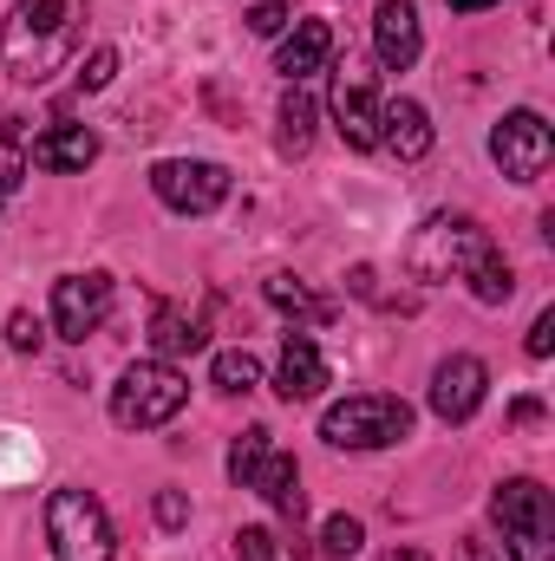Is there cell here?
Here are the masks:
<instances>
[{
  "label": "cell",
  "mask_w": 555,
  "mask_h": 561,
  "mask_svg": "<svg viewBox=\"0 0 555 561\" xmlns=\"http://www.w3.org/2000/svg\"><path fill=\"white\" fill-rule=\"evenodd\" d=\"M203 320L196 313H183V307H157L150 313V346H157V359H183V353H203Z\"/></svg>",
  "instance_id": "ac0fdd59"
},
{
  "label": "cell",
  "mask_w": 555,
  "mask_h": 561,
  "mask_svg": "<svg viewBox=\"0 0 555 561\" xmlns=\"http://www.w3.org/2000/svg\"><path fill=\"white\" fill-rule=\"evenodd\" d=\"M490 157H497V170L510 183H536L555 157V138H550V125H543V112H510L490 131Z\"/></svg>",
  "instance_id": "ba28073f"
},
{
  "label": "cell",
  "mask_w": 555,
  "mask_h": 561,
  "mask_svg": "<svg viewBox=\"0 0 555 561\" xmlns=\"http://www.w3.org/2000/svg\"><path fill=\"white\" fill-rule=\"evenodd\" d=\"M380 144H386L399 163L431 157V118H424V105H418V99H393V105L380 112Z\"/></svg>",
  "instance_id": "2e32d148"
},
{
  "label": "cell",
  "mask_w": 555,
  "mask_h": 561,
  "mask_svg": "<svg viewBox=\"0 0 555 561\" xmlns=\"http://www.w3.org/2000/svg\"><path fill=\"white\" fill-rule=\"evenodd\" d=\"M314 125H320V105H314L301 85H287V99H281V150H287V157H307Z\"/></svg>",
  "instance_id": "ffe728a7"
},
{
  "label": "cell",
  "mask_w": 555,
  "mask_h": 561,
  "mask_svg": "<svg viewBox=\"0 0 555 561\" xmlns=\"http://www.w3.org/2000/svg\"><path fill=\"white\" fill-rule=\"evenodd\" d=\"M333 373H327V353L314 346V333H287L281 340V366H275V392L287 405H307V399H320V386H327Z\"/></svg>",
  "instance_id": "7c38bea8"
},
{
  "label": "cell",
  "mask_w": 555,
  "mask_h": 561,
  "mask_svg": "<svg viewBox=\"0 0 555 561\" xmlns=\"http://www.w3.org/2000/svg\"><path fill=\"white\" fill-rule=\"evenodd\" d=\"M380 112H386V99H380L373 72H360V66L333 72V125H340L347 150H380Z\"/></svg>",
  "instance_id": "9c48e42d"
},
{
  "label": "cell",
  "mask_w": 555,
  "mask_h": 561,
  "mask_svg": "<svg viewBox=\"0 0 555 561\" xmlns=\"http://www.w3.org/2000/svg\"><path fill=\"white\" fill-rule=\"evenodd\" d=\"M320 437L333 450H386V444H406L412 437V405L393 399V392H353V399L327 405Z\"/></svg>",
  "instance_id": "3957f363"
},
{
  "label": "cell",
  "mask_w": 555,
  "mask_h": 561,
  "mask_svg": "<svg viewBox=\"0 0 555 561\" xmlns=\"http://www.w3.org/2000/svg\"><path fill=\"white\" fill-rule=\"evenodd\" d=\"M112 72H118V53H112V46H99V53L79 66V92H105V85H112Z\"/></svg>",
  "instance_id": "484cf974"
},
{
  "label": "cell",
  "mask_w": 555,
  "mask_h": 561,
  "mask_svg": "<svg viewBox=\"0 0 555 561\" xmlns=\"http://www.w3.org/2000/svg\"><path fill=\"white\" fill-rule=\"evenodd\" d=\"M471 294H477L484 307H503V300L517 294V275H510V262H503L497 249H490V255H484V262L471 268Z\"/></svg>",
  "instance_id": "7402d4cb"
},
{
  "label": "cell",
  "mask_w": 555,
  "mask_h": 561,
  "mask_svg": "<svg viewBox=\"0 0 555 561\" xmlns=\"http://www.w3.org/2000/svg\"><path fill=\"white\" fill-rule=\"evenodd\" d=\"M366 549V529H360V516H327V529H320V556L327 561H347Z\"/></svg>",
  "instance_id": "603a6c76"
},
{
  "label": "cell",
  "mask_w": 555,
  "mask_h": 561,
  "mask_svg": "<svg viewBox=\"0 0 555 561\" xmlns=\"http://www.w3.org/2000/svg\"><path fill=\"white\" fill-rule=\"evenodd\" d=\"M7 340H13V353H39V346H46V327H39L26 307H20V313L7 320Z\"/></svg>",
  "instance_id": "4316f807"
},
{
  "label": "cell",
  "mask_w": 555,
  "mask_h": 561,
  "mask_svg": "<svg viewBox=\"0 0 555 561\" xmlns=\"http://www.w3.org/2000/svg\"><path fill=\"white\" fill-rule=\"evenodd\" d=\"M150 190L177 216H209V209L229 203L236 176L223 163H209V157H163V163H150Z\"/></svg>",
  "instance_id": "52a82bcc"
},
{
  "label": "cell",
  "mask_w": 555,
  "mask_h": 561,
  "mask_svg": "<svg viewBox=\"0 0 555 561\" xmlns=\"http://www.w3.org/2000/svg\"><path fill=\"white\" fill-rule=\"evenodd\" d=\"M236 556L242 561H269L275 556V536H269V529H236Z\"/></svg>",
  "instance_id": "f1b7e54d"
},
{
  "label": "cell",
  "mask_w": 555,
  "mask_h": 561,
  "mask_svg": "<svg viewBox=\"0 0 555 561\" xmlns=\"http://www.w3.org/2000/svg\"><path fill=\"white\" fill-rule=\"evenodd\" d=\"M380 561H431V556H424V549H386Z\"/></svg>",
  "instance_id": "1f68e13d"
},
{
  "label": "cell",
  "mask_w": 555,
  "mask_h": 561,
  "mask_svg": "<svg viewBox=\"0 0 555 561\" xmlns=\"http://www.w3.org/2000/svg\"><path fill=\"white\" fill-rule=\"evenodd\" d=\"M157 523H163V529H183V523H190V503H183L177 490H163V496H157Z\"/></svg>",
  "instance_id": "4dcf8cb0"
},
{
  "label": "cell",
  "mask_w": 555,
  "mask_h": 561,
  "mask_svg": "<svg viewBox=\"0 0 555 561\" xmlns=\"http://www.w3.org/2000/svg\"><path fill=\"white\" fill-rule=\"evenodd\" d=\"M262 294H269V307L287 313V320H327V313H333V307H327V300H320L301 275H269V280H262Z\"/></svg>",
  "instance_id": "d6986e66"
},
{
  "label": "cell",
  "mask_w": 555,
  "mask_h": 561,
  "mask_svg": "<svg viewBox=\"0 0 555 561\" xmlns=\"http://www.w3.org/2000/svg\"><path fill=\"white\" fill-rule=\"evenodd\" d=\"M262 450H269V431H262V424H249V431H242V437L229 444V477H236L242 490H249V477H256V463H262Z\"/></svg>",
  "instance_id": "cb8c5ba5"
},
{
  "label": "cell",
  "mask_w": 555,
  "mask_h": 561,
  "mask_svg": "<svg viewBox=\"0 0 555 561\" xmlns=\"http://www.w3.org/2000/svg\"><path fill=\"white\" fill-rule=\"evenodd\" d=\"M418 46H424L418 0H380V13H373V53H380V66L386 72H406L418 59Z\"/></svg>",
  "instance_id": "4fadbf2b"
},
{
  "label": "cell",
  "mask_w": 555,
  "mask_h": 561,
  "mask_svg": "<svg viewBox=\"0 0 555 561\" xmlns=\"http://www.w3.org/2000/svg\"><path fill=\"white\" fill-rule=\"evenodd\" d=\"M555 353V307L536 313V327H530V359H550Z\"/></svg>",
  "instance_id": "f546056e"
},
{
  "label": "cell",
  "mask_w": 555,
  "mask_h": 561,
  "mask_svg": "<svg viewBox=\"0 0 555 561\" xmlns=\"http://www.w3.org/2000/svg\"><path fill=\"white\" fill-rule=\"evenodd\" d=\"M92 157H99V138L86 125H53V131L33 138V163L39 170H86Z\"/></svg>",
  "instance_id": "e0dca14e"
},
{
  "label": "cell",
  "mask_w": 555,
  "mask_h": 561,
  "mask_svg": "<svg viewBox=\"0 0 555 561\" xmlns=\"http://www.w3.org/2000/svg\"><path fill=\"white\" fill-rule=\"evenodd\" d=\"M249 490H256V496H269L287 523H301V516H307V496H301V463H294L287 450H275V444L262 450V463H256Z\"/></svg>",
  "instance_id": "9a60e30c"
},
{
  "label": "cell",
  "mask_w": 555,
  "mask_h": 561,
  "mask_svg": "<svg viewBox=\"0 0 555 561\" xmlns=\"http://www.w3.org/2000/svg\"><path fill=\"white\" fill-rule=\"evenodd\" d=\"M281 26H287V0H262V7L249 13V33H262V39H275Z\"/></svg>",
  "instance_id": "83f0119b"
},
{
  "label": "cell",
  "mask_w": 555,
  "mask_h": 561,
  "mask_svg": "<svg viewBox=\"0 0 555 561\" xmlns=\"http://www.w3.org/2000/svg\"><path fill=\"white\" fill-rule=\"evenodd\" d=\"M46 542H53V561H112V549H118L112 516L92 490H53L46 496Z\"/></svg>",
  "instance_id": "8992f818"
},
{
  "label": "cell",
  "mask_w": 555,
  "mask_h": 561,
  "mask_svg": "<svg viewBox=\"0 0 555 561\" xmlns=\"http://www.w3.org/2000/svg\"><path fill=\"white\" fill-rule=\"evenodd\" d=\"M20 176H26V144L13 138V125H0V203L20 190Z\"/></svg>",
  "instance_id": "d4e9b609"
},
{
  "label": "cell",
  "mask_w": 555,
  "mask_h": 561,
  "mask_svg": "<svg viewBox=\"0 0 555 561\" xmlns=\"http://www.w3.org/2000/svg\"><path fill=\"white\" fill-rule=\"evenodd\" d=\"M490 229L477 216H431L418 222V236L406 242V275L438 287V280H471V268L490 255Z\"/></svg>",
  "instance_id": "7a4b0ae2"
},
{
  "label": "cell",
  "mask_w": 555,
  "mask_h": 561,
  "mask_svg": "<svg viewBox=\"0 0 555 561\" xmlns=\"http://www.w3.org/2000/svg\"><path fill=\"white\" fill-rule=\"evenodd\" d=\"M112 275H59L53 280V333L59 340H86V333H99L105 327V313H112Z\"/></svg>",
  "instance_id": "30bf717a"
},
{
  "label": "cell",
  "mask_w": 555,
  "mask_h": 561,
  "mask_svg": "<svg viewBox=\"0 0 555 561\" xmlns=\"http://www.w3.org/2000/svg\"><path fill=\"white\" fill-rule=\"evenodd\" d=\"M183 399H190V379H183L170 359H138V366H125V379L112 386V424H125V431H157V424H170L183 412Z\"/></svg>",
  "instance_id": "5b68a950"
},
{
  "label": "cell",
  "mask_w": 555,
  "mask_h": 561,
  "mask_svg": "<svg viewBox=\"0 0 555 561\" xmlns=\"http://www.w3.org/2000/svg\"><path fill=\"white\" fill-rule=\"evenodd\" d=\"M327 59H333V20H294V33L281 39L275 53V72L287 85H301V79H314V72H327Z\"/></svg>",
  "instance_id": "5bb4252c"
},
{
  "label": "cell",
  "mask_w": 555,
  "mask_h": 561,
  "mask_svg": "<svg viewBox=\"0 0 555 561\" xmlns=\"http://www.w3.org/2000/svg\"><path fill=\"white\" fill-rule=\"evenodd\" d=\"M86 39V0H20L0 26V66L20 85H46Z\"/></svg>",
  "instance_id": "6da1fadb"
},
{
  "label": "cell",
  "mask_w": 555,
  "mask_h": 561,
  "mask_svg": "<svg viewBox=\"0 0 555 561\" xmlns=\"http://www.w3.org/2000/svg\"><path fill=\"white\" fill-rule=\"evenodd\" d=\"M484 392H490V373H484V359H477V353H451V359L431 373V412H438L444 424L477 419Z\"/></svg>",
  "instance_id": "8fae6325"
},
{
  "label": "cell",
  "mask_w": 555,
  "mask_h": 561,
  "mask_svg": "<svg viewBox=\"0 0 555 561\" xmlns=\"http://www.w3.org/2000/svg\"><path fill=\"white\" fill-rule=\"evenodd\" d=\"M464 561H490V549H484V542H471V549H464Z\"/></svg>",
  "instance_id": "836d02e7"
},
{
  "label": "cell",
  "mask_w": 555,
  "mask_h": 561,
  "mask_svg": "<svg viewBox=\"0 0 555 561\" xmlns=\"http://www.w3.org/2000/svg\"><path fill=\"white\" fill-rule=\"evenodd\" d=\"M490 516L503 529L510 561H555V503L536 477H510L490 496Z\"/></svg>",
  "instance_id": "277c9868"
},
{
  "label": "cell",
  "mask_w": 555,
  "mask_h": 561,
  "mask_svg": "<svg viewBox=\"0 0 555 561\" xmlns=\"http://www.w3.org/2000/svg\"><path fill=\"white\" fill-rule=\"evenodd\" d=\"M457 13H484V7H497V0H451Z\"/></svg>",
  "instance_id": "d6a6232c"
},
{
  "label": "cell",
  "mask_w": 555,
  "mask_h": 561,
  "mask_svg": "<svg viewBox=\"0 0 555 561\" xmlns=\"http://www.w3.org/2000/svg\"><path fill=\"white\" fill-rule=\"evenodd\" d=\"M209 379H216V392H256V386H262V359H256L249 346H236V353H216Z\"/></svg>",
  "instance_id": "44dd1931"
}]
</instances>
